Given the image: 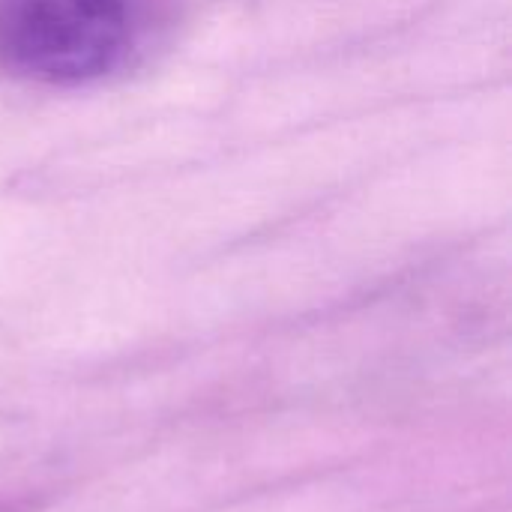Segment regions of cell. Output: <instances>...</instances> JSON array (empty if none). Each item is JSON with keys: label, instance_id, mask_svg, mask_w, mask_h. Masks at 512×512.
Returning a JSON list of instances; mask_svg holds the SVG:
<instances>
[{"label": "cell", "instance_id": "6da1fadb", "mask_svg": "<svg viewBox=\"0 0 512 512\" xmlns=\"http://www.w3.org/2000/svg\"><path fill=\"white\" fill-rule=\"evenodd\" d=\"M147 27L144 0H0V69L81 84L120 69Z\"/></svg>", "mask_w": 512, "mask_h": 512}, {"label": "cell", "instance_id": "7a4b0ae2", "mask_svg": "<svg viewBox=\"0 0 512 512\" xmlns=\"http://www.w3.org/2000/svg\"><path fill=\"white\" fill-rule=\"evenodd\" d=\"M39 510V501L33 498H9V501H0V512H36Z\"/></svg>", "mask_w": 512, "mask_h": 512}]
</instances>
